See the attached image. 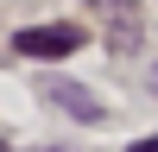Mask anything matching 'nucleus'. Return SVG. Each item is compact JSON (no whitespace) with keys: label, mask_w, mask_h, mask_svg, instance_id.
<instances>
[{"label":"nucleus","mask_w":158,"mask_h":152,"mask_svg":"<svg viewBox=\"0 0 158 152\" xmlns=\"http://www.w3.org/2000/svg\"><path fill=\"white\" fill-rule=\"evenodd\" d=\"M70 51H82V25H25V32H13V57H70Z\"/></svg>","instance_id":"obj_1"},{"label":"nucleus","mask_w":158,"mask_h":152,"mask_svg":"<svg viewBox=\"0 0 158 152\" xmlns=\"http://www.w3.org/2000/svg\"><path fill=\"white\" fill-rule=\"evenodd\" d=\"M44 95L57 101L63 114H76V120H89V127H95L101 114H108V101H101L95 89H82V82H70V76H44Z\"/></svg>","instance_id":"obj_2"},{"label":"nucleus","mask_w":158,"mask_h":152,"mask_svg":"<svg viewBox=\"0 0 158 152\" xmlns=\"http://www.w3.org/2000/svg\"><path fill=\"white\" fill-rule=\"evenodd\" d=\"M133 152H158V139H139V146H133Z\"/></svg>","instance_id":"obj_3"},{"label":"nucleus","mask_w":158,"mask_h":152,"mask_svg":"<svg viewBox=\"0 0 158 152\" xmlns=\"http://www.w3.org/2000/svg\"><path fill=\"white\" fill-rule=\"evenodd\" d=\"M152 89H158V63H152Z\"/></svg>","instance_id":"obj_4"}]
</instances>
